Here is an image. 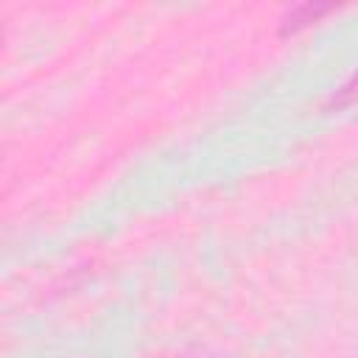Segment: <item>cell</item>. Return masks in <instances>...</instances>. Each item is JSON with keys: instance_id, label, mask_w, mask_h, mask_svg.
Returning a JSON list of instances; mask_svg holds the SVG:
<instances>
[{"instance_id": "2", "label": "cell", "mask_w": 358, "mask_h": 358, "mask_svg": "<svg viewBox=\"0 0 358 358\" xmlns=\"http://www.w3.org/2000/svg\"><path fill=\"white\" fill-rule=\"evenodd\" d=\"M358 101V73H352L327 101H324V109H344V106H352Z\"/></svg>"}, {"instance_id": "1", "label": "cell", "mask_w": 358, "mask_h": 358, "mask_svg": "<svg viewBox=\"0 0 358 358\" xmlns=\"http://www.w3.org/2000/svg\"><path fill=\"white\" fill-rule=\"evenodd\" d=\"M327 11H333V6H324V3H299L294 8H288L280 20V34L288 36V34H296L302 28H308L310 22H316L319 17H324Z\"/></svg>"}]
</instances>
